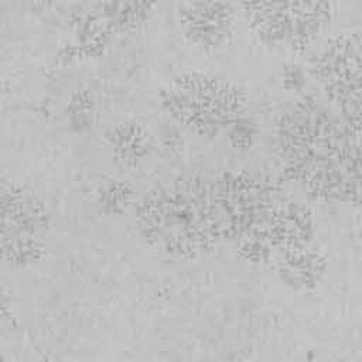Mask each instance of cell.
I'll return each mask as SVG.
<instances>
[{
  "label": "cell",
  "instance_id": "3",
  "mask_svg": "<svg viewBox=\"0 0 362 362\" xmlns=\"http://www.w3.org/2000/svg\"><path fill=\"white\" fill-rule=\"evenodd\" d=\"M163 103L191 130L216 134L240 122L245 96L219 78L191 74L174 81L165 89Z\"/></svg>",
  "mask_w": 362,
  "mask_h": 362
},
{
  "label": "cell",
  "instance_id": "1",
  "mask_svg": "<svg viewBox=\"0 0 362 362\" xmlns=\"http://www.w3.org/2000/svg\"><path fill=\"white\" fill-rule=\"evenodd\" d=\"M279 122L281 161L314 197L342 198L359 188V150L349 132L315 100H303Z\"/></svg>",
  "mask_w": 362,
  "mask_h": 362
},
{
  "label": "cell",
  "instance_id": "2",
  "mask_svg": "<svg viewBox=\"0 0 362 362\" xmlns=\"http://www.w3.org/2000/svg\"><path fill=\"white\" fill-rule=\"evenodd\" d=\"M192 185L156 191L141 206V228L147 238L168 252L195 253L221 233L219 215L208 191Z\"/></svg>",
  "mask_w": 362,
  "mask_h": 362
},
{
  "label": "cell",
  "instance_id": "6",
  "mask_svg": "<svg viewBox=\"0 0 362 362\" xmlns=\"http://www.w3.org/2000/svg\"><path fill=\"white\" fill-rule=\"evenodd\" d=\"M359 41L342 37L327 44L311 62L314 76L349 115L359 113Z\"/></svg>",
  "mask_w": 362,
  "mask_h": 362
},
{
  "label": "cell",
  "instance_id": "5",
  "mask_svg": "<svg viewBox=\"0 0 362 362\" xmlns=\"http://www.w3.org/2000/svg\"><path fill=\"white\" fill-rule=\"evenodd\" d=\"M3 255L10 263H27L42 249L45 212L41 202L21 187H3Z\"/></svg>",
  "mask_w": 362,
  "mask_h": 362
},
{
  "label": "cell",
  "instance_id": "7",
  "mask_svg": "<svg viewBox=\"0 0 362 362\" xmlns=\"http://www.w3.org/2000/svg\"><path fill=\"white\" fill-rule=\"evenodd\" d=\"M182 27L191 42L216 49L233 34L236 14L223 3H191L182 11Z\"/></svg>",
  "mask_w": 362,
  "mask_h": 362
},
{
  "label": "cell",
  "instance_id": "9",
  "mask_svg": "<svg viewBox=\"0 0 362 362\" xmlns=\"http://www.w3.org/2000/svg\"><path fill=\"white\" fill-rule=\"evenodd\" d=\"M112 144L116 154H119L123 161L136 163L141 156L144 139L136 127H124L122 132L115 133V137H112Z\"/></svg>",
  "mask_w": 362,
  "mask_h": 362
},
{
  "label": "cell",
  "instance_id": "8",
  "mask_svg": "<svg viewBox=\"0 0 362 362\" xmlns=\"http://www.w3.org/2000/svg\"><path fill=\"white\" fill-rule=\"evenodd\" d=\"M324 270V262L318 253L307 250V246L283 253L279 262V273L284 281L294 287H307L318 281Z\"/></svg>",
  "mask_w": 362,
  "mask_h": 362
},
{
  "label": "cell",
  "instance_id": "4",
  "mask_svg": "<svg viewBox=\"0 0 362 362\" xmlns=\"http://www.w3.org/2000/svg\"><path fill=\"white\" fill-rule=\"evenodd\" d=\"M243 7L259 38L276 48L307 47L329 20V11L324 4L262 3Z\"/></svg>",
  "mask_w": 362,
  "mask_h": 362
}]
</instances>
